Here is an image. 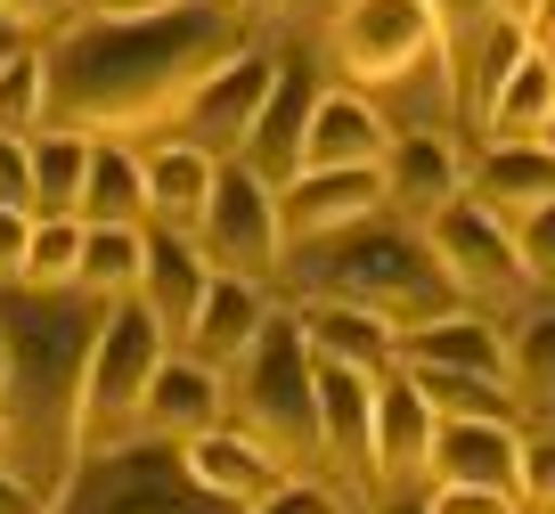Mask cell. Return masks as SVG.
Here are the masks:
<instances>
[{"label":"cell","mask_w":555,"mask_h":514,"mask_svg":"<svg viewBox=\"0 0 555 514\" xmlns=\"http://www.w3.org/2000/svg\"><path fill=\"white\" fill-rule=\"evenodd\" d=\"M237 50H245V17L205 9V0H172L147 17H74L41 50L50 57V131L122 139L147 123H172L189 90Z\"/></svg>","instance_id":"1"},{"label":"cell","mask_w":555,"mask_h":514,"mask_svg":"<svg viewBox=\"0 0 555 514\" xmlns=\"http://www.w3.org/2000/svg\"><path fill=\"white\" fill-rule=\"evenodd\" d=\"M106 326V303L82 286H9L0 294V335H9V393H0V425H9V474L25 490L57 498L82 465V376L90 343Z\"/></svg>","instance_id":"2"},{"label":"cell","mask_w":555,"mask_h":514,"mask_svg":"<svg viewBox=\"0 0 555 514\" xmlns=\"http://www.w3.org/2000/svg\"><path fill=\"white\" fill-rule=\"evenodd\" d=\"M286 278L302 286V303H351V310H367V319H384L392 335L466 310V294H457L450 270L434 261L425 229L392 221V213L344 229V237L295 245V254H286Z\"/></svg>","instance_id":"3"},{"label":"cell","mask_w":555,"mask_h":514,"mask_svg":"<svg viewBox=\"0 0 555 514\" xmlns=\"http://www.w3.org/2000/svg\"><path fill=\"white\" fill-rule=\"evenodd\" d=\"M327 57L360 99H425V123L457 115V57H450V25L434 0H344L327 25Z\"/></svg>","instance_id":"4"},{"label":"cell","mask_w":555,"mask_h":514,"mask_svg":"<svg viewBox=\"0 0 555 514\" xmlns=\"http://www.w3.org/2000/svg\"><path fill=\"white\" fill-rule=\"evenodd\" d=\"M229 425L254 433L286 474L319 465V360L302 310H270L237 368H229Z\"/></svg>","instance_id":"5"},{"label":"cell","mask_w":555,"mask_h":514,"mask_svg":"<svg viewBox=\"0 0 555 514\" xmlns=\"http://www.w3.org/2000/svg\"><path fill=\"white\" fill-rule=\"evenodd\" d=\"M164 360H172V335L156 326V310L139 294L106 303V326L90 343V376H82V458L139 441V409H147V384Z\"/></svg>","instance_id":"6"},{"label":"cell","mask_w":555,"mask_h":514,"mask_svg":"<svg viewBox=\"0 0 555 514\" xmlns=\"http://www.w3.org/2000/svg\"><path fill=\"white\" fill-rule=\"evenodd\" d=\"M50 514H229V506L189 481L172 441H122L74 465V481L50 498Z\"/></svg>","instance_id":"7"},{"label":"cell","mask_w":555,"mask_h":514,"mask_svg":"<svg viewBox=\"0 0 555 514\" xmlns=\"http://www.w3.org/2000/svg\"><path fill=\"white\" fill-rule=\"evenodd\" d=\"M425 245L434 261L450 270V286L466 294V310H515L531 303V270H522V245H515V221L482 205V196H457L425 221Z\"/></svg>","instance_id":"8"},{"label":"cell","mask_w":555,"mask_h":514,"mask_svg":"<svg viewBox=\"0 0 555 514\" xmlns=\"http://www.w3.org/2000/svg\"><path fill=\"white\" fill-rule=\"evenodd\" d=\"M196 254H205L221 278H254V286L286 278V229H278V189L261 180L254 164H237V155H229V164L212 171V205H205V221H196Z\"/></svg>","instance_id":"9"},{"label":"cell","mask_w":555,"mask_h":514,"mask_svg":"<svg viewBox=\"0 0 555 514\" xmlns=\"http://www.w3.org/2000/svg\"><path fill=\"white\" fill-rule=\"evenodd\" d=\"M270 90H278V57L261 50V41H245L229 66H212L205 82L189 90V106L172 115V139H189V147H205L212 164H229V155H245Z\"/></svg>","instance_id":"10"},{"label":"cell","mask_w":555,"mask_h":514,"mask_svg":"<svg viewBox=\"0 0 555 514\" xmlns=\"http://www.w3.org/2000/svg\"><path fill=\"white\" fill-rule=\"evenodd\" d=\"M384 213V164H344V171H295L278 189V229H286V254L319 237H344V229L376 221Z\"/></svg>","instance_id":"11"},{"label":"cell","mask_w":555,"mask_h":514,"mask_svg":"<svg viewBox=\"0 0 555 514\" xmlns=\"http://www.w3.org/2000/svg\"><path fill=\"white\" fill-rule=\"evenodd\" d=\"M434 400L409 384V368L376 376V441H367V481L376 490H409L434 474Z\"/></svg>","instance_id":"12"},{"label":"cell","mask_w":555,"mask_h":514,"mask_svg":"<svg viewBox=\"0 0 555 514\" xmlns=\"http://www.w3.org/2000/svg\"><path fill=\"white\" fill-rule=\"evenodd\" d=\"M392 155V115L360 99L351 82H319L311 123H302V171H344V164H384Z\"/></svg>","instance_id":"13"},{"label":"cell","mask_w":555,"mask_h":514,"mask_svg":"<svg viewBox=\"0 0 555 514\" xmlns=\"http://www.w3.org/2000/svg\"><path fill=\"white\" fill-rule=\"evenodd\" d=\"M466 196V164L441 131H392V155H384V213L409 229H425L441 205Z\"/></svg>","instance_id":"14"},{"label":"cell","mask_w":555,"mask_h":514,"mask_svg":"<svg viewBox=\"0 0 555 514\" xmlns=\"http://www.w3.org/2000/svg\"><path fill=\"white\" fill-rule=\"evenodd\" d=\"M229 425V376L205 360H189V351H172V360L156 368V384H147V409H139V441H196V433Z\"/></svg>","instance_id":"15"},{"label":"cell","mask_w":555,"mask_h":514,"mask_svg":"<svg viewBox=\"0 0 555 514\" xmlns=\"http://www.w3.org/2000/svg\"><path fill=\"white\" fill-rule=\"evenodd\" d=\"M180 465H189V481L212 490L229 514L261 506V498L286 481V465H278L254 433H237V425H212V433H196V441H180Z\"/></svg>","instance_id":"16"},{"label":"cell","mask_w":555,"mask_h":514,"mask_svg":"<svg viewBox=\"0 0 555 514\" xmlns=\"http://www.w3.org/2000/svg\"><path fill=\"white\" fill-rule=\"evenodd\" d=\"M261 319H270V286H254V278H221V270H212V286H205V303H196V319H189V335H180V351L229 376V368L254 351Z\"/></svg>","instance_id":"17"},{"label":"cell","mask_w":555,"mask_h":514,"mask_svg":"<svg viewBox=\"0 0 555 514\" xmlns=\"http://www.w3.org/2000/svg\"><path fill=\"white\" fill-rule=\"evenodd\" d=\"M515 465H522L515 416H441V425H434V481L515 490Z\"/></svg>","instance_id":"18"},{"label":"cell","mask_w":555,"mask_h":514,"mask_svg":"<svg viewBox=\"0 0 555 514\" xmlns=\"http://www.w3.org/2000/svg\"><path fill=\"white\" fill-rule=\"evenodd\" d=\"M367 441H376V376L319 360V465L367 481Z\"/></svg>","instance_id":"19"},{"label":"cell","mask_w":555,"mask_h":514,"mask_svg":"<svg viewBox=\"0 0 555 514\" xmlns=\"http://www.w3.org/2000/svg\"><path fill=\"white\" fill-rule=\"evenodd\" d=\"M482 147H522V139H555V57L539 50H522L515 57V74H506L499 90H490V106H482Z\"/></svg>","instance_id":"20"},{"label":"cell","mask_w":555,"mask_h":514,"mask_svg":"<svg viewBox=\"0 0 555 514\" xmlns=\"http://www.w3.org/2000/svg\"><path fill=\"white\" fill-rule=\"evenodd\" d=\"M466 196H482L499 221L555 205V139H522V147H482L466 171Z\"/></svg>","instance_id":"21"},{"label":"cell","mask_w":555,"mask_h":514,"mask_svg":"<svg viewBox=\"0 0 555 514\" xmlns=\"http://www.w3.org/2000/svg\"><path fill=\"white\" fill-rule=\"evenodd\" d=\"M400 368H466V376H506V326L490 310H450L400 335Z\"/></svg>","instance_id":"22"},{"label":"cell","mask_w":555,"mask_h":514,"mask_svg":"<svg viewBox=\"0 0 555 514\" xmlns=\"http://www.w3.org/2000/svg\"><path fill=\"white\" fill-rule=\"evenodd\" d=\"M205 286H212V261L196 254V237H172V229H147V270H139V303L156 310V326L164 335H189V319H196V303H205Z\"/></svg>","instance_id":"23"},{"label":"cell","mask_w":555,"mask_h":514,"mask_svg":"<svg viewBox=\"0 0 555 514\" xmlns=\"http://www.w3.org/2000/svg\"><path fill=\"white\" fill-rule=\"evenodd\" d=\"M212 155L189 147V139H164V147H147V229H172V237H196V221H205L212 205Z\"/></svg>","instance_id":"24"},{"label":"cell","mask_w":555,"mask_h":514,"mask_svg":"<svg viewBox=\"0 0 555 514\" xmlns=\"http://www.w3.org/2000/svg\"><path fill=\"white\" fill-rule=\"evenodd\" d=\"M295 310H302V335H311V360L360 368V376H392L400 368V335L384 319H367L351 303H295Z\"/></svg>","instance_id":"25"},{"label":"cell","mask_w":555,"mask_h":514,"mask_svg":"<svg viewBox=\"0 0 555 514\" xmlns=\"http://www.w3.org/2000/svg\"><path fill=\"white\" fill-rule=\"evenodd\" d=\"M311 99H319L311 74H302V66H278V90H270V106H261L245 155H237V164H254L270 189H286V180L302 171V123H311Z\"/></svg>","instance_id":"26"},{"label":"cell","mask_w":555,"mask_h":514,"mask_svg":"<svg viewBox=\"0 0 555 514\" xmlns=\"http://www.w3.org/2000/svg\"><path fill=\"white\" fill-rule=\"evenodd\" d=\"M82 221L90 229H147V155L131 139H90Z\"/></svg>","instance_id":"27"},{"label":"cell","mask_w":555,"mask_h":514,"mask_svg":"<svg viewBox=\"0 0 555 514\" xmlns=\"http://www.w3.org/2000/svg\"><path fill=\"white\" fill-rule=\"evenodd\" d=\"M34 221L74 213L82 221V171H90V139L82 131H34Z\"/></svg>","instance_id":"28"},{"label":"cell","mask_w":555,"mask_h":514,"mask_svg":"<svg viewBox=\"0 0 555 514\" xmlns=\"http://www.w3.org/2000/svg\"><path fill=\"white\" fill-rule=\"evenodd\" d=\"M506 393L522 409H555V310H522L506 326Z\"/></svg>","instance_id":"29"},{"label":"cell","mask_w":555,"mask_h":514,"mask_svg":"<svg viewBox=\"0 0 555 514\" xmlns=\"http://www.w3.org/2000/svg\"><path fill=\"white\" fill-rule=\"evenodd\" d=\"M139 270H147V229H90L82 221V278H74L82 294L122 303V294H139Z\"/></svg>","instance_id":"30"},{"label":"cell","mask_w":555,"mask_h":514,"mask_svg":"<svg viewBox=\"0 0 555 514\" xmlns=\"http://www.w3.org/2000/svg\"><path fill=\"white\" fill-rule=\"evenodd\" d=\"M409 384L434 400V416H515L522 400L506 393V376H466V368H409Z\"/></svg>","instance_id":"31"},{"label":"cell","mask_w":555,"mask_h":514,"mask_svg":"<svg viewBox=\"0 0 555 514\" xmlns=\"http://www.w3.org/2000/svg\"><path fill=\"white\" fill-rule=\"evenodd\" d=\"M0 131H9V139L50 131V57H41L34 41L0 66Z\"/></svg>","instance_id":"32"},{"label":"cell","mask_w":555,"mask_h":514,"mask_svg":"<svg viewBox=\"0 0 555 514\" xmlns=\"http://www.w3.org/2000/svg\"><path fill=\"white\" fill-rule=\"evenodd\" d=\"M74 278H82V221H74V213H50V221H34V237H25L17 286L57 294V286H74Z\"/></svg>","instance_id":"33"},{"label":"cell","mask_w":555,"mask_h":514,"mask_svg":"<svg viewBox=\"0 0 555 514\" xmlns=\"http://www.w3.org/2000/svg\"><path fill=\"white\" fill-rule=\"evenodd\" d=\"M245 514H360L335 481H319V474H286L261 506H245Z\"/></svg>","instance_id":"34"},{"label":"cell","mask_w":555,"mask_h":514,"mask_svg":"<svg viewBox=\"0 0 555 514\" xmlns=\"http://www.w3.org/2000/svg\"><path fill=\"white\" fill-rule=\"evenodd\" d=\"M515 498H522V514H555V433H531V441H522Z\"/></svg>","instance_id":"35"},{"label":"cell","mask_w":555,"mask_h":514,"mask_svg":"<svg viewBox=\"0 0 555 514\" xmlns=\"http://www.w3.org/2000/svg\"><path fill=\"white\" fill-rule=\"evenodd\" d=\"M416 514H522L515 490H474V481H434Z\"/></svg>","instance_id":"36"},{"label":"cell","mask_w":555,"mask_h":514,"mask_svg":"<svg viewBox=\"0 0 555 514\" xmlns=\"http://www.w3.org/2000/svg\"><path fill=\"white\" fill-rule=\"evenodd\" d=\"M515 245H522V270H531V286H555V205L522 213V221H515Z\"/></svg>","instance_id":"37"},{"label":"cell","mask_w":555,"mask_h":514,"mask_svg":"<svg viewBox=\"0 0 555 514\" xmlns=\"http://www.w3.org/2000/svg\"><path fill=\"white\" fill-rule=\"evenodd\" d=\"M0 205L34 213V147H25V139H9V131H0Z\"/></svg>","instance_id":"38"},{"label":"cell","mask_w":555,"mask_h":514,"mask_svg":"<svg viewBox=\"0 0 555 514\" xmlns=\"http://www.w3.org/2000/svg\"><path fill=\"white\" fill-rule=\"evenodd\" d=\"M434 9H441V25H450V57H457V41H474V25L506 17V9L522 17V0H434Z\"/></svg>","instance_id":"39"},{"label":"cell","mask_w":555,"mask_h":514,"mask_svg":"<svg viewBox=\"0 0 555 514\" xmlns=\"http://www.w3.org/2000/svg\"><path fill=\"white\" fill-rule=\"evenodd\" d=\"M0 17H9L25 41H34V34H57V25H74V0H0Z\"/></svg>","instance_id":"40"},{"label":"cell","mask_w":555,"mask_h":514,"mask_svg":"<svg viewBox=\"0 0 555 514\" xmlns=\"http://www.w3.org/2000/svg\"><path fill=\"white\" fill-rule=\"evenodd\" d=\"M25 237H34V213L0 205V286H17V270H25Z\"/></svg>","instance_id":"41"},{"label":"cell","mask_w":555,"mask_h":514,"mask_svg":"<svg viewBox=\"0 0 555 514\" xmlns=\"http://www.w3.org/2000/svg\"><path fill=\"white\" fill-rule=\"evenodd\" d=\"M0 514H50V498H41V490H25V481L9 474V465H0Z\"/></svg>","instance_id":"42"},{"label":"cell","mask_w":555,"mask_h":514,"mask_svg":"<svg viewBox=\"0 0 555 514\" xmlns=\"http://www.w3.org/2000/svg\"><path fill=\"white\" fill-rule=\"evenodd\" d=\"M147 9H172V0H82V17H147Z\"/></svg>","instance_id":"43"},{"label":"cell","mask_w":555,"mask_h":514,"mask_svg":"<svg viewBox=\"0 0 555 514\" xmlns=\"http://www.w3.org/2000/svg\"><path fill=\"white\" fill-rule=\"evenodd\" d=\"M302 0H237V17L245 25H278V17H295Z\"/></svg>","instance_id":"44"},{"label":"cell","mask_w":555,"mask_h":514,"mask_svg":"<svg viewBox=\"0 0 555 514\" xmlns=\"http://www.w3.org/2000/svg\"><path fill=\"white\" fill-rule=\"evenodd\" d=\"M25 50V34H17V25H9V17H0V66H9V57H17Z\"/></svg>","instance_id":"45"},{"label":"cell","mask_w":555,"mask_h":514,"mask_svg":"<svg viewBox=\"0 0 555 514\" xmlns=\"http://www.w3.org/2000/svg\"><path fill=\"white\" fill-rule=\"evenodd\" d=\"M0 393H9V335H0Z\"/></svg>","instance_id":"46"},{"label":"cell","mask_w":555,"mask_h":514,"mask_svg":"<svg viewBox=\"0 0 555 514\" xmlns=\"http://www.w3.org/2000/svg\"><path fill=\"white\" fill-rule=\"evenodd\" d=\"M0 465H9V425H0Z\"/></svg>","instance_id":"47"},{"label":"cell","mask_w":555,"mask_h":514,"mask_svg":"<svg viewBox=\"0 0 555 514\" xmlns=\"http://www.w3.org/2000/svg\"><path fill=\"white\" fill-rule=\"evenodd\" d=\"M205 9H237V0H205Z\"/></svg>","instance_id":"48"},{"label":"cell","mask_w":555,"mask_h":514,"mask_svg":"<svg viewBox=\"0 0 555 514\" xmlns=\"http://www.w3.org/2000/svg\"><path fill=\"white\" fill-rule=\"evenodd\" d=\"M539 50H547V57H555V34H547V41H539Z\"/></svg>","instance_id":"49"}]
</instances>
